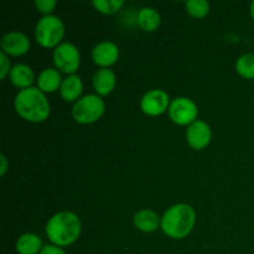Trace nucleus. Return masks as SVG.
<instances>
[{"instance_id": "8", "label": "nucleus", "mask_w": 254, "mask_h": 254, "mask_svg": "<svg viewBox=\"0 0 254 254\" xmlns=\"http://www.w3.org/2000/svg\"><path fill=\"white\" fill-rule=\"evenodd\" d=\"M169 94L163 89H151L146 92L140 101V108L146 116L158 117L169 109Z\"/></svg>"}, {"instance_id": "11", "label": "nucleus", "mask_w": 254, "mask_h": 254, "mask_svg": "<svg viewBox=\"0 0 254 254\" xmlns=\"http://www.w3.org/2000/svg\"><path fill=\"white\" fill-rule=\"evenodd\" d=\"M93 62L101 68H108L116 64L119 59V49L116 44L111 41L99 42L92 50Z\"/></svg>"}, {"instance_id": "2", "label": "nucleus", "mask_w": 254, "mask_h": 254, "mask_svg": "<svg viewBox=\"0 0 254 254\" xmlns=\"http://www.w3.org/2000/svg\"><path fill=\"white\" fill-rule=\"evenodd\" d=\"M14 107L21 118L32 123H41L50 116L49 101L44 92L36 87L21 89L15 97Z\"/></svg>"}, {"instance_id": "13", "label": "nucleus", "mask_w": 254, "mask_h": 254, "mask_svg": "<svg viewBox=\"0 0 254 254\" xmlns=\"http://www.w3.org/2000/svg\"><path fill=\"white\" fill-rule=\"evenodd\" d=\"M133 222L139 231L150 233L158 230L159 226H161V218L154 211L140 210L134 215Z\"/></svg>"}, {"instance_id": "5", "label": "nucleus", "mask_w": 254, "mask_h": 254, "mask_svg": "<svg viewBox=\"0 0 254 254\" xmlns=\"http://www.w3.org/2000/svg\"><path fill=\"white\" fill-rule=\"evenodd\" d=\"M104 102L98 94H87L74 103L72 116L81 124H91L98 121L104 113Z\"/></svg>"}, {"instance_id": "16", "label": "nucleus", "mask_w": 254, "mask_h": 254, "mask_svg": "<svg viewBox=\"0 0 254 254\" xmlns=\"http://www.w3.org/2000/svg\"><path fill=\"white\" fill-rule=\"evenodd\" d=\"M9 76L11 83L20 89L29 88L34 82V72L27 64H15L10 71Z\"/></svg>"}, {"instance_id": "1", "label": "nucleus", "mask_w": 254, "mask_h": 254, "mask_svg": "<svg viewBox=\"0 0 254 254\" xmlns=\"http://www.w3.org/2000/svg\"><path fill=\"white\" fill-rule=\"evenodd\" d=\"M46 235L57 247H64L76 242L82 231L78 216L69 211H62L52 216L46 223Z\"/></svg>"}, {"instance_id": "6", "label": "nucleus", "mask_w": 254, "mask_h": 254, "mask_svg": "<svg viewBox=\"0 0 254 254\" xmlns=\"http://www.w3.org/2000/svg\"><path fill=\"white\" fill-rule=\"evenodd\" d=\"M198 109L193 101L186 97L173 99L169 106V117L178 126H191L197 121Z\"/></svg>"}, {"instance_id": "24", "label": "nucleus", "mask_w": 254, "mask_h": 254, "mask_svg": "<svg viewBox=\"0 0 254 254\" xmlns=\"http://www.w3.org/2000/svg\"><path fill=\"white\" fill-rule=\"evenodd\" d=\"M40 254H66L64 251L62 250L61 247H57L55 245H49V246H45L42 248V251L40 252Z\"/></svg>"}, {"instance_id": "12", "label": "nucleus", "mask_w": 254, "mask_h": 254, "mask_svg": "<svg viewBox=\"0 0 254 254\" xmlns=\"http://www.w3.org/2000/svg\"><path fill=\"white\" fill-rule=\"evenodd\" d=\"M92 83L98 96H108L116 87V74L109 68H99L93 74Z\"/></svg>"}, {"instance_id": "4", "label": "nucleus", "mask_w": 254, "mask_h": 254, "mask_svg": "<svg viewBox=\"0 0 254 254\" xmlns=\"http://www.w3.org/2000/svg\"><path fill=\"white\" fill-rule=\"evenodd\" d=\"M64 35V25L60 17L46 15L41 17L35 27V37L40 46L45 49H56Z\"/></svg>"}, {"instance_id": "14", "label": "nucleus", "mask_w": 254, "mask_h": 254, "mask_svg": "<svg viewBox=\"0 0 254 254\" xmlns=\"http://www.w3.org/2000/svg\"><path fill=\"white\" fill-rule=\"evenodd\" d=\"M83 91V83L77 74H69L62 81L60 87V94L66 102L78 101Z\"/></svg>"}, {"instance_id": "20", "label": "nucleus", "mask_w": 254, "mask_h": 254, "mask_svg": "<svg viewBox=\"0 0 254 254\" xmlns=\"http://www.w3.org/2000/svg\"><path fill=\"white\" fill-rule=\"evenodd\" d=\"M186 11L193 17L202 19L210 11V4L205 0H189L185 2Z\"/></svg>"}, {"instance_id": "25", "label": "nucleus", "mask_w": 254, "mask_h": 254, "mask_svg": "<svg viewBox=\"0 0 254 254\" xmlns=\"http://www.w3.org/2000/svg\"><path fill=\"white\" fill-rule=\"evenodd\" d=\"M0 160H1V168H0V174H1V176H4L5 173H6V170H7V160H6V158H5L4 155L0 156Z\"/></svg>"}, {"instance_id": "21", "label": "nucleus", "mask_w": 254, "mask_h": 254, "mask_svg": "<svg viewBox=\"0 0 254 254\" xmlns=\"http://www.w3.org/2000/svg\"><path fill=\"white\" fill-rule=\"evenodd\" d=\"M92 4L102 14L113 15L122 9L124 1L123 0H93Z\"/></svg>"}, {"instance_id": "23", "label": "nucleus", "mask_w": 254, "mask_h": 254, "mask_svg": "<svg viewBox=\"0 0 254 254\" xmlns=\"http://www.w3.org/2000/svg\"><path fill=\"white\" fill-rule=\"evenodd\" d=\"M10 60L7 59V55L4 52H0V78L4 79L6 74L10 73Z\"/></svg>"}, {"instance_id": "9", "label": "nucleus", "mask_w": 254, "mask_h": 254, "mask_svg": "<svg viewBox=\"0 0 254 254\" xmlns=\"http://www.w3.org/2000/svg\"><path fill=\"white\" fill-rule=\"evenodd\" d=\"M211 138H212V131L210 126L203 121L193 122L186 130V140L189 145L195 150L205 149L210 144Z\"/></svg>"}, {"instance_id": "26", "label": "nucleus", "mask_w": 254, "mask_h": 254, "mask_svg": "<svg viewBox=\"0 0 254 254\" xmlns=\"http://www.w3.org/2000/svg\"><path fill=\"white\" fill-rule=\"evenodd\" d=\"M250 11H251V16H252V19L254 20V1H252V4H251Z\"/></svg>"}, {"instance_id": "17", "label": "nucleus", "mask_w": 254, "mask_h": 254, "mask_svg": "<svg viewBox=\"0 0 254 254\" xmlns=\"http://www.w3.org/2000/svg\"><path fill=\"white\" fill-rule=\"evenodd\" d=\"M16 252L19 254H40L42 251V241L35 233H25L16 241Z\"/></svg>"}, {"instance_id": "15", "label": "nucleus", "mask_w": 254, "mask_h": 254, "mask_svg": "<svg viewBox=\"0 0 254 254\" xmlns=\"http://www.w3.org/2000/svg\"><path fill=\"white\" fill-rule=\"evenodd\" d=\"M62 81L64 79L61 78L60 71L55 68H46L40 73L37 78V86L44 93H52L61 87Z\"/></svg>"}, {"instance_id": "3", "label": "nucleus", "mask_w": 254, "mask_h": 254, "mask_svg": "<svg viewBox=\"0 0 254 254\" xmlns=\"http://www.w3.org/2000/svg\"><path fill=\"white\" fill-rule=\"evenodd\" d=\"M196 213L190 205H174L161 217V230L168 237L180 240L186 237L195 226Z\"/></svg>"}, {"instance_id": "19", "label": "nucleus", "mask_w": 254, "mask_h": 254, "mask_svg": "<svg viewBox=\"0 0 254 254\" xmlns=\"http://www.w3.org/2000/svg\"><path fill=\"white\" fill-rule=\"evenodd\" d=\"M236 71L241 77L254 78V54H245L236 61Z\"/></svg>"}, {"instance_id": "10", "label": "nucleus", "mask_w": 254, "mask_h": 254, "mask_svg": "<svg viewBox=\"0 0 254 254\" xmlns=\"http://www.w3.org/2000/svg\"><path fill=\"white\" fill-rule=\"evenodd\" d=\"M0 46H1V52L9 56H22L29 51L30 40L22 32L12 31L2 37Z\"/></svg>"}, {"instance_id": "18", "label": "nucleus", "mask_w": 254, "mask_h": 254, "mask_svg": "<svg viewBox=\"0 0 254 254\" xmlns=\"http://www.w3.org/2000/svg\"><path fill=\"white\" fill-rule=\"evenodd\" d=\"M161 17L153 7H143L138 12V24L144 31H155L160 26Z\"/></svg>"}, {"instance_id": "7", "label": "nucleus", "mask_w": 254, "mask_h": 254, "mask_svg": "<svg viewBox=\"0 0 254 254\" xmlns=\"http://www.w3.org/2000/svg\"><path fill=\"white\" fill-rule=\"evenodd\" d=\"M54 62L60 72L67 73L68 76L74 74L81 64L78 49L69 42H64V44L59 45L54 51Z\"/></svg>"}, {"instance_id": "22", "label": "nucleus", "mask_w": 254, "mask_h": 254, "mask_svg": "<svg viewBox=\"0 0 254 254\" xmlns=\"http://www.w3.org/2000/svg\"><path fill=\"white\" fill-rule=\"evenodd\" d=\"M56 4V0H36L35 1V6L37 7V10L40 12L45 14V16L46 15H51L52 10L55 9Z\"/></svg>"}]
</instances>
